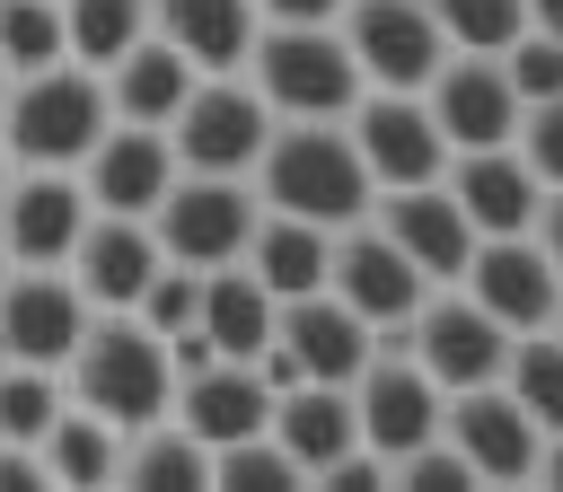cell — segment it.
I'll return each instance as SVG.
<instances>
[{
	"label": "cell",
	"instance_id": "obj_18",
	"mask_svg": "<svg viewBox=\"0 0 563 492\" xmlns=\"http://www.w3.org/2000/svg\"><path fill=\"white\" fill-rule=\"evenodd\" d=\"M325 290L352 308V316H369V334L378 325H405L413 308H422V272L378 237V220H352V228H334V264H325Z\"/></svg>",
	"mask_w": 563,
	"mask_h": 492
},
{
	"label": "cell",
	"instance_id": "obj_39",
	"mask_svg": "<svg viewBox=\"0 0 563 492\" xmlns=\"http://www.w3.org/2000/svg\"><path fill=\"white\" fill-rule=\"evenodd\" d=\"M387 483H413V492H475V474H466V457L449 448V431H431L422 448H405V457L387 466Z\"/></svg>",
	"mask_w": 563,
	"mask_h": 492
},
{
	"label": "cell",
	"instance_id": "obj_45",
	"mask_svg": "<svg viewBox=\"0 0 563 492\" xmlns=\"http://www.w3.org/2000/svg\"><path fill=\"white\" fill-rule=\"evenodd\" d=\"M0 88H9V62H0Z\"/></svg>",
	"mask_w": 563,
	"mask_h": 492
},
{
	"label": "cell",
	"instance_id": "obj_12",
	"mask_svg": "<svg viewBox=\"0 0 563 492\" xmlns=\"http://www.w3.org/2000/svg\"><path fill=\"white\" fill-rule=\"evenodd\" d=\"M79 228H88L79 167H18V176H0V255L9 264H70Z\"/></svg>",
	"mask_w": 563,
	"mask_h": 492
},
{
	"label": "cell",
	"instance_id": "obj_13",
	"mask_svg": "<svg viewBox=\"0 0 563 492\" xmlns=\"http://www.w3.org/2000/svg\"><path fill=\"white\" fill-rule=\"evenodd\" d=\"M369 220H378V237L440 290V281H457L466 272V255H475V220L457 211V193L431 176V185H387V193H369Z\"/></svg>",
	"mask_w": 563,
	"mask_h": 492
},
{
	"label": "cell",
	"instance_id": "obj_44",
	"mask_svg": "<svg viewBox=\"0 0 563 492\" xmlns=\"http://www.w3.org/2000/svg\"><path fill=\"white\" fill-rule=\"evenodd\" d=\"M528 26H537V35H554V44H563V0H528Z\"/></svg>",
	"mask_w": 563,
	"mask_h": 492
},
{
	"label": "cell",
	"instance_id": "obj_1",
	"mask_svg": "<svg viewBox=\"0 0 563 492\" xmlns=\"http://www.w3.org/2000/svg\"><path fill=\"white\" fill-rule=\"evenodd\" d=\"M255 193L264 211H290V220H317V228H352L369 220V167L352 149L343 123H273L264 158H255Z\"/></svg>",
	"mask_w": 563,
	"mask_h": 492
},
{
	"label": "cell",
	"instance_id": "obj_42",
	"mask_svg": "<svg viewBox=\"0 0 563 492\" xmlns=\"http://www.w3.org/2000/svg\"><path fill=\"white\" fill-rule=\"evenodd\" d=\"M537 246H545V264H554V281H563V193H545L537 202V228H528Z\"/></svg>",
	"mask_w": 563,
	"mask_h": 492
},
{
	"label": "cell",
	"instance_id": "obj_31",
	"mask_svg": "<svg viewBox=\"0 0 563 492\" xmlns=\"http://www.w3.org/2000/svg\"><path fill=\"white\" fill-rule=\"evenodd\" d=\"M501 387L528 404L537 431H563V334H510V360H501Z\"/></svg>",
	"mask_w": 563,
	"mask_h": 492
},
{
	"label": "cell",
	"instance_id": "obj_32",
	"mask_svg": "<svg viewBox=\"0 0 563 492\" xmlns=\"http://www.w3.org/2000/svg\"><path fill=\"white\" fill-rule=\"evenodd\" d=\"M70 404V387H62V369H26V360H0V439H44L53 431V413Z\"/></svg>",
	"mask_w": 563,
	"mask_h": 492
},
{
	"label": "cell",
	"instance_id": "obj_47",
	"mask_svg": "<svg viewBox=\"0 0 563 492\" xmlns=\"http://www.w3.org/2000/svg\"><path fill=\"white\" fill-rule=\"evenodd\" d=\"M0 272H9V255H0Z\"/></svg>",
	"mask_w": 563,
	"mask_h": 492
},
{
	"label": "cell",
	"instance_id": "obj_5",
	"mask_svg": "<svg viewBox=\"0 0 563 492\" xmlns=\"http://www.w3.org/2000/svg\"><path fill=\"white\" fill-rule=\"evenodd\" d=\"M264 141H273V105L255 97L246 70H202L167 123V149L185 176H255Z\"/></svg>",
	"mask_w": 563,
	"mask_h": 492
},
{
	"label": "cell",
	"instance_id": "obj_6",
	"mask_svg": "<svg viewBox=\"0 0 563 492\" xmlns=\"http://www.w3.org/2000/svg\"><path fill=\"white\" fill-rule=\"evenodd\" d=\"M255 220H264L255 176H185V167H176L167 202L150 211V228H158L167 264H194V272L238 264V255H246V237H255Z\"/></svg>",
	"mask_w": 563,
	"mask_h": 492
},
{
	"label": "cell",
	"instance_id": "obj_19",
	"mask_svg": "<svg viewBox=\"0 0 563 492\" xmlns=\"http://www.w3.org/2000/svg\"><path fill=\"white\" fill-rule=\"evenodd\" d=\"M167 264V246H158V228L150 220H123V211H88V228H79V246H70V281H79V299L88 308H141V290H150V272Z\"/></svg>",
	"mask_w": 563,
	"mask_h": 492
},
{
	"label": "cell",
	"instance_id": "obj_24",
	"mask_svg": "<svg viewBox=\"0 0 563 492\" xmlns=\"http://www.w3.org/2000/svg\"><path fill=\"white\" fill-rule=\"evenodd\" d=\"M97 79H106L114 123H150V132H167V123H176V105H185V88H194L202 70H194L167 35H141V44H132L123 62H106Z\"/></svg>",
	"mask_w": 563,
	"mask_h": 492
},
{
	"label": "cell",
	"instance_id": "obj_11",
	"mask_svg": "<svg viewBox=\"0 0 563 492\" xmlns=\"http://www.w3.org/2000/svg\"><path fill=\"white\" fill-rule=\"evenodd\" d=\"M343 132H352V149H361V167H369L378 193L387 185H431L449 167V141H440V123H431V105L413 88H361L352 114H343Z\"/></svg>",
	"mask_w": 563,
	"mask_h": 492
},
{
	"label": "cell",
	"instance_id": "obj_20",
	"mask_svg": "<svg viewBox=\"0 0 563 492\" xmlns=\"http://www.w3.org/2000/svg\"><path fill=\"white\" fill-rule=\"evenodd\" d=\"M440 185L457 193V211L475 220V237H519V228H537V202H545V185L528 176V158H519L510 141H493V149H449Z\"/></svg>",
	"mask_w": 563,
	"mask_h": 492
},
{
	"label": "cell",
	"instance_id": "obj_14",
	"mask_svg": "<svg viewBox=\"0 0 563 492\" xmlns=\"http://www.w3.org/2000/svg\"><path fill=\"white\" fill-rule=\"evenodd\" d=\"M440 431H449V448L466 457V474L475 483H528L537 474V422H528V404L493 378V387H457L449 395V413H440Z\"/></svg>",
	"mask_w": 563,
	"mask_h": 492
},
{
	"label": "cell",
	"instance_id": "obj_22",
	"mask_svg": "<svg viewBox=\"0 0 563 492\" xmlns=\"http://www.w3.org/2000/svg\"><path fill=\"white\" fill-rule=\"evenodd\" d=\"M202 448H229L246 431L273 422V387L255 378V360H202L194 378H176V404H167Z\"/></svg>",
	"mask_w": 563,
	"mask_h": 492
},
{
	"label": "cell",
	"instance_id": "obj_17",
	"mask_svg": "<svg viewBox=\"0 0 563 492\" xmlns=\"http://www.w3.org/2000/svg\"><path fill=\"white\" fill-rule=\"evenodd\" d=\"M79 185H88V211H123V220H150L176 185V149L167 132L150 123H106L97 149L79 158Z\"/></svg>",
	"mask_w": 563,
	"mask_h": 492
},
{
	"label": "cell",
	"instance_id": "obj_34",
	"mask_svg": "<svg viewBox=\"0 0 563 492\" xmlns=\"http://www.w3.org/2000/svg\"><path fill=\"white\" fill-rule=\"evenodd\" d=\"M449 53H501L519 26H528V0H431Z\"/></svg>",
	"mask_w": 563,
	"mask_h": 492
},
{
	"label": "cell",
	"instance_id": "obj_38",
	"mask_svg": "<svg viewBox=\"0 0 563 492\" xmlns=\"http://www.w3.org/2000/svg\"><path fill=\"white\" fill-rule=\"evenodd\" d=\"M510 149L528 158V176H537L545 193H563V97H545V105H519V132H510Z\"/></svg>",
	"mask_w": 563,
	"mask_h": 492
},
{
	"label": "cell",
	"instance_id": "obj_16",
	"mask_svg": "<svg viewBox=\"0 0 563 492\" xmlns=\"http://www.w3.org/2000/svg\"><path fill=\"white\" fill-rule=\"evenodd\" d=\"M422 105H431V123H440L449 149H493V141L519 132V97H510V79H501V53H449V62L431 70Z\"/></svg>",
	"mask_w": 563,
	"mask_h": 492
},
{
	"label": "cell",
	"instance_id": "obj_2",
	"mask_svg": "<svg viewBox=\"0 0 563 492\" xmlns=\"http://www.w3.org/2000/svg\"><path fill=\"white\" fill-rule=\"evenodd\" d=\"M62 387H70V404H88V413L141 431V422H158V413L176 404L167 334H150L132 308H97L88 334H79V351L62 360Z\"/></svg>",
	"mask_w": 563,
	"mask_h": 492
},
{
	"label": "cell",
	"instance_id": "obj_37",
	"mask_svg": "<svg viewBox=\"0 0 563 492\" xmlns=\"http://www.w3.org/2000/svg\"><path fill=\"white\" fill-rule=\"evenodd\" d=\"M194 308H202V272H194V264H158L132 316H141L150 334H185V325H194Z\"/></svg>",
	"mask_w": 563,
	"mask_h": 492
},
{
	"label": "cell",
	"instance_id": "obj_36",
	"mask_svg": "<svg viewBox=\"0 0 563 492\" xmlns=\"http://www.w3.org/2000/svg\"><path fill=\"white\" fill-rule=\"evenodd\" d=\"M501 79H510V97H519V105L563 97V44H554V35H537V26H519V35L501 44Z\"/></svg>",
	"mask_w": 563,
	"mask_h": 492
},
{
	"label": "cell",
	"instance_id": "obj_33",
	"mask_svg": "<svg viewBox=\"0 0 563 492\" xmlns=\"http://www.w3.org/2000/svg\"><path fill=\"white\" fill-rule=\"evenodd\" d=\"M0 62H9V79L18 70H44V62H70L62 0H0Z\"/></svg>",
	"mask_w": 563,
	"mask_h": 492
},
{
	"label": "cell",
	"instance_id": "obj_46",
	"mask_svg": "<svg viewBox=\"0 0 563 492\" xmlns=\"http://www.w3.org/2000/svg\"><path fill=\"white\" fill-rule=\"evenodd\" d=\"M0 176H9V149H0Z\"/></svg>",
	"mask_w": 563,
	"mask_h": 492
},
{
	"label": "cell",
	"instance_id": "obj_23",
	"mask_svg": "<svg viewBox=\"0 0 563 492\" xmlns=\"http://www.w3.org/2000/svg\"><path fill=\"white\" fill-rule=\"evenodd\" d=\"M282 448H290V466H299V483H325L352 448H361V422H352V387H317V378H299L290 395H273V422H264Z\"/></svg>",
	"mask_w": 563,
	"mask_h": 492
},
{
	"label": "cell",
	"instance_id": "obj_21",
	"mask_svg": "<svg viewBox=\"0 0 563 492\" xmlns=\"http://www.w3.org/2000/svg\"><path fill=\"white\" fill-rule=\"evenodd\" d=\"M273 343L299 360V378H317V387H352L361 360H369V316H352L334 290H308V299H282Z\"/></svg>",
	"mask_w": 563,
	"mask_h": 492
},
{
	"label": "cell",
	"instance_id": "obj_27",
	"mask_svg": "<svg viewBox=\"0 0 563 492\" xmlns=\"http://www.w3.org/2000/svg\"><path fill=\"white\" fill-rule=\"evenodd\" d=\"M273 316H282V299H273L246 264H211V272H202V308H194V325L211 334L220 360H255V351L273 343Z\"/></svg>",
	"mask_w": 563,
	"mask_h": 492
},
{
	"label": "cell",
	"instance_id": "obj_25",
	"mask_svg": "<svg viewBox=\"0 0 563 492\" xmlns=\"http://www.w3.org/2000/svg\"><path fill=\"white\" fill-rule=\"evenodd\" d=\"M255 26V0H150V35H167L194 70H246Z\"/></svg>",
	"mask_w": 563,
	"mask_h": 492
},
{
	"label": "cell",
	"instance_id": "obj_29",
	"mask_svg": "<svg viewBox=\"0 0 563 492\" xmlns=\"http://www.w3.org/2000/svg\"><path fill=\"white\" fill-rule=\"evenodd\" d=\"M123 483H141V492H194V483H211V448L176 413H158L141 431H123Z\"/></svg>",
	"mask_w": 563,
	"mask_h": 492
},
{
	"label": "cell",
	"instance_id": "obj_40",
	"mask_svg": "<svg viewBox=\"0 0 563 492\" xmlns=\"http://www.w3.org/2000/svg\"><path fill=\"white\" fill-rule=\"evenodd\" d=\"M255 18L264 26H334L343 0H255Z\"/></svg>",
	"mask_w": 563,
	"mask_h": 492
},
{
	"label": "cell",
	"instance_id": "obj_10",
	"mask_svg": "<svg viewBox=\"0 0 563 492\" xmlns=\"http://www.w3.org/2000/svg\"><path fill=\"white\" fill-rule=\"evenodd\" d=\"M88 299L62 264H9L0 272V360H26V369H62L88 334Z\"/></svg>",
	"mask_w": 563,
	"mask_h": 492
},
{
	"label": "cell",
	"instance_id": "obj_43",
	"mask_svg": "<svg viewBox=\"0 0 563 492\" xmlns=\"http://www.w3.org/2000/svg\"><path fill=\"white\" fill-rule=\"evenodd\" d=\"M528 483H554V492H563V431L537 439V474H528Z\"/></svg>",
	"mask_w": 563,
	"mask_h": 492
},
{
	"label": "cell",
	"instance_id": "obj_41",
	"mask_svg": "<svg viewBox=\"0 0 563 492\" xmlns=\"http://www.w3.org/2000/svg\"><path fill=\"white\" fill-rule=\"evenodd\" d=\"M44 483V457L26 439H0V492H35Z\"/></svg>",
	"mask_w": 563,
	"mask_h": 492
},
{
	"label": "cell",
	"instance_id": "obj_3",
	"mask_svg": "<svg viewBox=\"0 0 563 492\" xmlns=\"http://www.w3.org/2000/svg\"><path fill=\"white\" fill-rule=\"evenodd\" d=\"M106 123H114V105L88 62H44L0 88V149L18 167H79Z\"/></svg>",
	"mask_w": 563,
	"mask_h": 492
},
{
	"label": "cell",
	"instance_id": "obj_4",
	"mask_svg": "<svg viewBox=\"0 0 563 492\" xmlns=\"http://www.w3.org/2000/svg\"><path fill=\"white\" fill-rule=\"evenodd\" d=\"M246 79L273 105V123H343L361 97V62L343 26H255Z\"/></svg>",
	"mask_w": 563,
	"mask_h": 492
},
{
	"label": "cell",
	"instance_id": "obj_30",
	"mask_svg": "<svg viewBox=\"0 0 563 492\" xmlns=\"http://www.w3.org/2000/svg\"><path fill=\"white\" fill-rule=\"evenodd\" d=\"M62 35H70V62L106 70L150 35V0H62Z\"/></svg>",
	"mask_w": 563,
	"mask_h": 492
},
{
	"label": "cell",
	"instance_id": "obj_28",
	"mask_svg": "<svg viewBox=\"0 0 563 492\" xmlns=\"http://www.w3.org/2000/svg\"><path fill=\"white\" fill-rule=\"evenodd\" d=\"M35 457H44V483L106 492V483H123V422H106V413H88V404H62L53 431L35 439Z\"/></svg>",
	"mask_w": 563,
	"mask_h": 492
},
{
	"label": "cell",
	"instance_id": "obj_35",
	"mask_svg": "<svg viewBox=\"0 0 563 492\" xmlns=\"http://www.w3.org/2000/svg\"><path fill=\"white\" fill-rule=\"evenodd\" d=\"M211 483H229V492H273V483H299V466H290V448H282L273 431H246V439L211 448Z\"/></svg>",
	"mask_w": 563,
	"mask_h": 492
},
{
	"label": "cell",
	"instance_id": "obj_8",
	"mask_svg": "<svg viewBox=\"0 0 563 492\" xmlns=\"http://www.w3.org/2000/svg\"><path fill=\"white\" fill-rule=\"evenodd\" d=\"M449 413V387L413 360V351H369L361 378H352V422H361V448L378 466H396L405 448H422Z\"/></svg>",
	"mask_w": 563,
	"mask_h": 492
},
{
	"label": "cell",
	"instance_id": "obj_26",
	"mask_svg": "<svg viewBox=\"0 0 563 492\" xmlns=\"http://www.w3.org/2000/svg\"><path fill=\"white\" fill-rule=\"evenodd\" d=\"M238 264H246V272H255L273 299H308V290H325V264H334V228H317V220H290V211H264Z\"/></svg>",
	"mask_w": 563,
	"mask_h": 492
},
{
	"label": "cell",
	"instance_id": "obj_15",
	"mask_svg": "<svg viewBox=\"0 0 563 492\" xmlns=\"http://www.w3.org/2000/svg\"><path fill=\"white\" fill-rule=\"evenodd\" d=\"M457 290H466L484 316H501L510 334H537V325L554 316V299H563V281H554V264H545V246H537L528 228H519V237H475Z\"/></svg>",
	"mask_w": 563,
	"mask_h": 492
},
{
	"label": "cell",
	"instance_id": "obj_9",
	"mask_svg": "<svg viewBox=\"0 0 563 492\" xmlns=\"http://www.w3.org/2000/svg\"><path fill=\"white\" fill-rule=\"evenodd\" d=\"M343 44L361 62V88H431V70L449 62V35L431 18V0H343Z\"/></svg>",
	"mask_w": 563,
	"mask_h": 492
},
{
	"label": "cell",
	"instance_id": "obj_7",
	"mask_svg": "<svg viewBox=\"0 0 563 492\" xmlns=\"http://www.w3.org/2000/svg\"><path fill=\"white\" fill-rule=\"evenodd\" d=\"M405 351L457 395V387H493V378H501V360H510V325L484 316L457 281H440V290H422V308L405 316Z\"/></svg>",
	"mask_w": 563,
	"mask_h": 492
}]
</instances>
